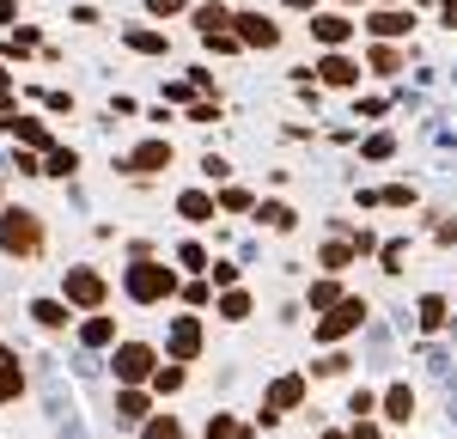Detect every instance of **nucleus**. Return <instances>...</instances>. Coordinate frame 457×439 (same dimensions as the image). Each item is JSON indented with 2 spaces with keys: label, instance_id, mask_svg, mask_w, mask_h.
<instances>
[{
  "label": "nucleus",
  "instance_id": "obj_7",
  "mask_svg": "<svg viewBox=\"0 0 457 439\" xmlns=\"http://www.w3.org/2000/svg\"><path fill=\"white\" fill-rule=\"evenodd\" d=\"M68 299L86 305V311H98V305H104V281H98L92 269H68Z\"/></svg>",
  "mask_w": 457,
  "mask_h": 439
},
{
  "label": "nucleus",
  "instance_id": "obj_29",
  "mask_svg": "<svg viewBox=\"0 0 457 439\" xmlns=\"http://www.w3.org/2000/svg\"><path fill=\"white\" fill-rule=\"evenodd\" d=\"M348 256H353V244H329L323 251V269H348Z\"/></svg>",
  "mask_w": 457,
  "mask_h": 439
},
{
  "label": "nucleus",
  "instance_id": "obj_19",
  "mask_svg": "<svg viewBox=\"0 0 457 439\" xmlns=\"http://www.w3.org/2000/svg\"><path fill=\"white\" fill-rule=\"evenodd\" d=\"M122 43L141 49V55H165V37H159V31H122Z\"/></svg>",
  "mask_w": 457,
  "mask_h": 439
},
{
  "label": "nucleus",
  "instance_id": "obj_21",
  "mask_svg": "<svg viewBox=\"0 0 457 439\" xmlns=\"http://www.w3.org/2000/svg\"><path fill=\"white\" fill-rule=\"evenodd\" d=\"M116 415H122V421H141V415H146V397H141V391H122V397H116Z\"/></svg>",
  "mask_w": 457,
  "mask_h": 439
},
{
  "label": "nucleus",
  "instance_id": "obj_10",
  "mask_svg": "<svg viewBox=\"0 0 457 439\" xmlns=\"http://www.w3.org/2000/svg\"><path fill=\"white\" fill-rule=\"evenodd\" d=\"M165 165H171V146L165 141H146V146H135V159H129V165H122V171H165Z\"/></svg>",
  "mask_w": 457,
  "mask_h": 439
},
{
  "label": "nucleus",
  "instance_id": "obj_17",
  "mask_svg": "<svg viewBox=\"0 0 457 439\" xmlns=\"http://www.w3.org/2000/svg\"><path fill=\"white\" fill-rule=\"evenodd\" d=\"M195 25H202V37L208 31H232V12H226V6H195Z\"/></svg>",
  "mask_w": 457,
  "mask_h": 439
},
{
  "label": "nucleus",
  "instance_id": "obj_30",
  "mask_svg": "<svg viewBox=\"0 0 457 439\" xmlns=\"http://www.w3.org/2000/svg\"><path fill=\"white\" fill-rule=\"evenodd\" d=\"M208 439H245L238 421H208Z\"/></svg>",
  "mask_w": 457,
  "mask_h": 439
},
{
  "label": "nucleus",
  "instance_id": "obj_38",
  "mask_svg": "<svg viewBox=\"0 0 457 439\" xmlns=\"http://www.w3.org/2000/svg\"><path fill=\"white\" fill-rule=\"evenodd\" d=\"M0 104H6V68H0Z\"/></svg>",
  "mask_w": 457,
  "mask_h": 439
},
{
  "label": "nucleus",
  "instance_id": "obj_28",
  "mask_svg": "<svg viewBox=\"0 0 457 439\" xmlns=\"http://www.w3.org/2000/svg\"><path fill=\"white\" fill-rule=\"evenodd\" d=\"M372 68H378V73H396V68H403V55H396V49H372Z\"/></svg>",
  "mask_w": 457,
  "mask_h": 439
},
{
  "label": "nucleus",
  "instance_id": "obj_2",
  "mask_svg": "<svg viewBox=\"0 0 457 439\" xmlns=\"http://www.w3.org/2000/svg\"><path fill=\"white\" fill-rule=\"evenodd\" d=\"M177 293V275L171 269H165V262H135V269H129V299H141V305H159V299H171Z\"/></svg>",
  "mask_w": 457,
  "mask_h": 439
},
{
  "label": "nucleus",
  "instance_id": "obj_36",
  "mask_svg": "<svg viewBox=\"0 0 457 439\" xmlns=\"http://www.w3.org/2000/svg\"><path fill=\"white\" fill-rule=\"evenodd\" d=\"M348 439H378V427H372V421H353V434Z\"/></svg>",
  "mask_w": 457,
  "mask_h": 439
},
{
  "label": "nucleus",
  "instance_id": "obj_9",
  "mask_svg": "<svg viewBox=\"0 0 457 439\" xmlns=\"http://www.w3.org/2000/svg\"><path fill=\"white\" fill-rule=\"evenodd\" d=\"M312 37L323 43V49H342V43L353 37V25L342 19V12H317V19H312Z\"/></svg>",
  "mask_w": 457,
  "mask_h": 439
},
{
  "label": "nucleus",
  "instance_id": "obj_33",
  "mask_svg": "<svg viewBox=\"0 0 457 439\" xmlns=\"http://www.w3.org/2000/svg\"><path fill=\"white\" fill-rule=\"evenodd\" d=\"M366 159H390V135H372L366 141Z\"/></svg>",
  "mask_w": 457,
  "mask_h": 439
},
{
  "label": "nucleus",
  "instance_id": "obj_25",
  "mask_svg": "<svg viewBox=\"0 0 457 439\" xmlns=\"http://www.w3.org/2000/svg\"><path fill=\"white\" fill-rule=\"evenodd\" d=\"M421 324H427V329L445 324V299H421Z\"/></svg>",
  "mask_w": 457,
  "mask_h": 439
},
{
  "label": "nucleus",
  "instance_id": "obj_35",
  "mask_svg": "<svg viewBox=\"0 0 457 439\" xmlns=\"http://www.w3.org/2000/svg\"><path fill=\"white\" fill-rule=\"evenodd\" d=\"M146 6H153V12H159V19H165V12H183V6H189V0H146Z\"/></svg>",
  "mask_w": 457,
  "mask_h": 439
},
{
  "label": "nucleus",
  "instance_id": "obj_27",
  "mask_svg": "<svg viewBox=\"0 0 457 439\" xmlns=\"http://www.w3.org/2000/svg\"><path fill=\"white\" fill-rule=\"evenodd\" d=\"M153 385H159V391H177V385H183V372H177V366H153Z\"/></svg>",
  "mask_w": 457,
  "mask_h": 439
},
{
  "label": "nucleus",
  "instance_id": "obj_34",
  "mask_svg": "<svg viewBox=\"0 0 457 439\" xmlns=\"http://www.w3.org/2000/svg\"><path fill=\"white\" fill-rule=\"evenodd\" d=\"M146 439H177V421H171V415H165V421H153V427H146Z\"/></svg>",
  "mask_w": 457,
  "mask_h": 439
},
{
  "label": "nucleus",
  "instance_id": "obj_3",
  "mask_svg": "<svg viewBox=\"0 0 457 439\" xmlns=\"http://www.w3.org/2000/svg\"><path fill=\"white\" fill-rule=\"evenodd\" d=\"M360 324H366V305H360V299H336L329 318L317 324V342H342V335H353Z\"/></svg>",
  "mask_w": 457,
  "mask_h": 439
},
{
  "label": "nucleus",
  "instance_id": "obj_24",
  "mask_svg": "<svg viewBox=\"0 0 457 439\" xmlns=\"http://www.w3.org/2000/svg\"><path fill=\"white\" fill-rule=\"evenodd\" d=\"M256 214L269 220V226H275V232H287V226H293V208H281V202H269V208H256Z\"/></svg>",
  "mask_w": 457,
  "mask_h": 439
},
{
  "label": "nucleus",
  "instance_id": "obj_13",
  "mask_svg": "<svg viewBox=\"0 0 457 439\" xmlns=\"http://www.w3.org/2000/svg\"><path fill=\"white\" fill-rule=\"evenodd\" d=\"M317 73H323L329 86H353V79H360V68H353L348 55H323V68H317Z\"/></svg>",
  "mask_w": 457,
  "mask_h": 439
},
{
  "label": "nucleus",
  "instance_id": "obj_12",
  "mask_svg": "<svg viewBox=\"0 0 457 439\" xmlns=\"http://www.w3.org/2000/svg\"><path fill=\"white\" fill-rule=\"evenodd\" d=\"M19 391H25V366H19V354L0 348V402H12Z\"/></svg>",
  "mask_w": 457,
  "mask_h": 439
},
{
  "label": "nucleus",
  "instance_id": "obj_6",
  "mask_svg": "<svg viewBox=\"0 0 457 439\" xmlns=\"http://www.w3.org/2000/svg\"><path fill=\"white\" fill-rule=\"evenodd\" d=\"M232 25H238V43H245V49H275V43H281V25L262 19V12H238Z\"/></svg>",
  "mask_w": 457,
  "mask_h": 439
},
{
  "label": "nucleus",
  "instance_id": "obj_5",
  "mask_svg": "<svg viewBox=\"0 0 457 439\" xmlns=\"http://www.w3.org/2000/svg\"><path fill=\"white\" fill-rule=\"evenodd\" d=\"M299 397H305V378H299V372L275 378V385H269V409H262V427H275L287 409H299Z\"/></svg>",
  "mask_w": 457,
  "mask_h": 439
},
{
  "label": "nucleus",
  "instance_id": "obj_26",
  "mask_svg": "<svg viewBox=\"0 0 457 439\" xmlns=\"http://www.w3.org/2000/svg\"><path fill=\"white\" fill-rule=\"evenodd\" d=\"M336 299H342V293H336V281H317V287H312V305H317V311H329Z\"/></svg>",
  "mask_w": 457,
  "mask_h": 439
},
{
  "label": "nucleus",
  "instance_id": "obj_23",
  "mask_svg": "<svg viewBox=\"0 0 457 439\" xmlns=\"http://www.w3.org/2000/svg\"><path fill=\"white\" fill-rule=\"evenodd\" d=\"M220 318H232V324L250 318V299H245V293H226V299H220Z\"/></svg>",
  "mask_w": 457,
  "mask_h": 439
},
{
  "label": "nucleus",
  "instance_id": "obj_20",
  "mask_svg": "<svg viewBox=\"0 0 457 439\" xmlns=\"http://www.w3.org/2000/svg\"><path fill=\"white\" fill-rule=\"evenodd\" d=\"M110 335H116V324H110V318H92V324L79 329V342H86V348H110Z\"/></svg>",
  "mask_w": 457,
  "mask_h": 439
},
{
  "label": "nucleus",
  "instance_id": "obj_32",
  "mask_svg": "<svg viewBox=\"0 0 457 439\" xmlns=\"http://www.w3.org/2000/svg\"><path fill=\"white\" fill-rule=\"evenodd\" d=\"M208 275L220 281V287H232V281H238V269H232V262H208Z\"/></svg>",
  "mask_w": 457,
  "mask_h": 439
},
{
  "label": "nucleus",
  "instance_id": "obj_39",
  "mask_svg": "<svg viewBox=\"0 0 457 439\" xmlns=\"http://www.w3.org/2000/svg\"><path fill=\"white\" fill-rule=\"evenodd\" d=\"M281 6H312V0H281Z\"/></svg>",
  "mask_w": 457,
  "mask_h": 439
},
{
  "label": "nucleus",
  "instance_id": "obj_8",
  "mask_svg": "<svg viewBox=\"0 0 457 439\" xmlns=\"http://www.w3.org/2000/svg\"><path fill=\"white\" fill-rule=\"evenodd\" d=\"M202 354V324L195 318H177L171 324V360H195Z\"/></svg>",
  "mask_w": 457,
  "mask_h": 439
},
{
  "label": "nucleus",
  "instance_id": "obj_22",
  "mask_svg": "<svg viewBox=\"0 0 457 439\" xmlns=\"http://www.w3.org/2000/svg\"><path fill=\"white\" fill-rule=\"evenodd\" d=\"M73 165H79V159H73L68 146H49V178H68Z\"/></svg>",
  "mask_w": 457,
  "mask_h": 439
},
{
  "label": "nucleus",
  "instance_id": "obj_14",
  "mask_svg": "<svg viewBox=\"0 0 457 439\" xmlns=\"http://www.w3.org/2000/svg\"><path fill=\"white\" fill-rule=\"evenodd\" d=\"M366 31H372V37H403V31H409V12H372Z\"/></svg>",
  "mask_w": 457,
  "mask_h": 439
},
{
  "label": "nucleus",
  "instance_id": "obj_37",
  "mask_svg": "<svg viewBox=\"0 0 457 439\" xmlns=\"http://www.w3.org/2000/svg\"><path fill=\"white\" fill-rule=\"evenodd\" d=\"M0 19H12V0H0Z\"/></svg>",
  "mask_w": 457,
  "mask_h": 439
},
{
  "label": "nucleus",
  "instance_id": "obj_1",
  "mask_svg": "<svg viewBox=\"0 0 457 439\" xmlns=\"http://www.w3.org/2000/svg\"><path fill=\"white\" fill-rule=\"evenodd\" d=\"M0 251H12V256H37L43 251V226H37V214L6 208V214H0Z\"/></svg>",
  "mask_w": 457,
  "mask_h": 439
},
{
  "label": "nucleus",
  "instance_id": "obj_15",
  "mask_svg": "<svg viewBox=\"0 0 457 439\" xmlns=\"http://www.w3.org/2000/svg\"><path fill=\"white\" fill-rule=\"evenodd\" d=\"M385 415H390V421H409V415H415V397H409V385H390V391H385Z\"/></svg>",
  "mask_w": 457,
  "mask_h": 439
},
{
  "label": "nucleus",
  "instance_id": "obj_11",
  "mask_svg": "<svg viewBox=\"0 0 457 439\" xmlns=\"http://www.w3.org/2000/svg\"><path fill=\"white\" fill-rule=\"evenodd\" d=\"M6 128H12L25 146H37V153H49V146H55V141H49V128H43L37 116H6Z\"/></svg>",
  "mask_w": 457,
  "mask_h": 439
},
{
  "label": "nucleus",
  "instance_id": "obj_18",
  "mask_svg": "<svg viewBox=\"0 0 457 439\" xmlns=\"http://www.w3.org/2000/svg\"><path fill=\"white\" fill-rule=\"evenodd\" d=\"M31 318H37L43 329H62V324H68V305H55V299H37V305H31Z\"/></svg>",
  "mask_w": 457,
  "mask_h": 439
},
{
  "label": "nucleus",
  "instance_id": "obj_41",
  "mask_svg": "<svg viewBox=\"0 0 457 439\" xmlns=\"http://www.w3.org/2000/svg\"><path fill=\"white\" fill-rule=\"evenodd\" d=\"M342 6H353V0H342Z\"/></svg>",
  "mask_w": 457,
  "mask_h": 439
},
{
  "label": "nucleus",
  "instance_id": "obj_16",
  "mask_svg": "<svg viewBox=\"0 0 457 439\" xmlns=\"http://www.w3.org/2000/svg\"><path fill=\"white\" fill-rule=\"evenodd\" d=\"M177 214H183V220H208L213 202L202 195V189H183V195H177Z\"/></svg>",
  "mask_w": 457,
  "mask_h": 439
},
{
  "label": "nucleus",
  "instance_id": "obj_31",
  "mask_svg": "<svg viewBox=\"0 0 457 439\" xmlns=\"http://www.w3.org/2000/svg\"><path fill=\"white\" fill-rule=\"evenodd\" d=\"M177 256H183V269H208V251H202V244H183Z\"/></svg>",
  "mask_w": 457,
  "mask_h": 439
},
{
  "label": "nucleus",
  "instance_id": "obj_40",
  "mask_svg": "<svg viewBox=\"0 0 457 439\" xmlns=\"http://www.w3.org/2000/svg\"><path fill=\"white\" fill-rule=\"evenodd\" d=\"M323 439H348V434H323Z\"/></svg>",
  "mask_w": 457,
  "mask_h": 439
},
{
  "label": "nucleus",
  "instance_id": "obj_4",
  "mask_svg": "<svg viewBox=\"0 0 457 439\" xmlns=\"http://www.w3.org/2000/svg\"><path fill=\"white\" fill-rule=\"evenodd\" d=\"M116 378H122V385H141V378H153V348H146V342H122V348H116Z\"/></svg>",
  "mask_w": 457,
  "mask_h": 439
}]
</instances>
